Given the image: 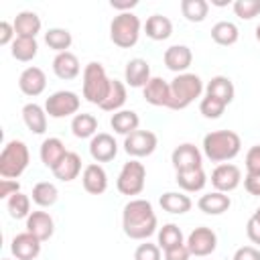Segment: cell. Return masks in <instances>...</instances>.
<instances>
[{
  "label": "cell",
  "mask_w": 260,
  "mask_h": 260,
  "mask_svg": "<svg viewBox=\"0 0 260 260\" xmlns=\"http://www.w3.org/2000/svg\"><path fill=\"white\" fill-rule=\"evenodd\" d=\"M156 213L146 199H130L122 209V230L130 240H148L156 232Z\"/></svg>",
  "instance_id": "6da1fadb"
},
{
  "label": "cell",
  "mask_w": 260,
  "mask_h": 260,
  "mask_svg": "<svg viewBox=\"0 0 260 260\" xmlns=\"http://www.w3.org/2000/svg\"><path fill=\"white\" fill-rule=\"evenodd\" d=\"M203 154L211 162H228L242 150V138L234 130H213L203 136Z\"/></svg>",
  "instance_id": "7a4b0ae2"
},
{
  "label": "cell",
  "mask_w": 260,
  "mask_h": 260,
  "mask_svg": "<svg viewBox=\"0 0 260 260\" xmlns=\"http://www.w3.org/2000/svg\"><path fill=\"white\" fill-rule=\"evenodd\" d=\"M203 81L199 75L195 73H179L175 75V79L171 81V102L169 108L171 110H185L189 108L197 98H201L203 93Z\"/></svg>",
  "instance_id": "3957f363"
},
{
  "label": "cell",
  "mask_w": 260,
  "mask_h": 260,
  "mask_svg": "<svg viewBox=\"0 0 260 260\" xmlns=\"http://www.w3.org/2000/svg\"><path fill=\"white\" fill-rule=\"evenodd\" d=\"M110 85H112V79L108 77V73H106V69H104L102 63L91 61V63H87L83 67L81 91H83V98L89 104L102 106V102L106 100V95L110 91Z\"/></svg>",
  "instance_id": "277c9868"
},
{
  "label": "cell",
  "mask_w": 260,
  "mask_h": 260,
  "mask_svg": "<svg viewBox=\"0 0 260 260\" xmlns=\"http://www.w3.org/2000/svg\"><path fill=\"white\" fill-rule=\"evenodd\" d=\"M30 162L28 146L22 140H8L0 152V177L2 179H18Z\"/></svg>",
  "instance_id": "5b68a950"
},
{
  "label": "cell",
  "mask_w": 260,
  "mask_h": 260,
  "mask_svg": "<svg viewBox=\"0 0 260 260\" xmlns=\"http://www.w3.org/2000/svg\"><path fill=\"white\" fill-rule=\"evenodd\" d=\"M140 18L134 12H118L110 22V41L120 49H130L140 37Z\"/></svg>",
  "instance_id": "8992f818"
},
{
  "label": "cell",
  "mask_w": 260,
  "mask_h": 260,
  "mask_svg": "<svg viewBox=\"0 0 260 260\" xmlns=\"http://www.w3.org/2000/svg\"><path fill=\"white\" fill-rule=\"evenodd\" d=\"M144 183H146V167L138 158H130L128 162L122 165V169L118 173L116 189L122 195L134 197V195H140L142 193Z\"/></svg>",
  "instance_id": "52a82bcc"
},
{
  "label": "cell",
  "mask_w": 260,
  "mask_h": 260,
  "mask_svg": "<svg viewBox=\"0 0 260 260\" xmlns=\"http://www.w3.org/2000/svg\"><path fill=\"white\" fill-rule=\"evenodd\" d=\"M79 106H81V98L69 89H59L45 100V112L49 118H55V120L79 114Z\"/></svg>",
  "instance_id": "ba28073f"
},
{
  "label": "cell",
  "mask_w": 260,
  "mask_h": 260,
  "mask_svg": "<svg viewBox=\"0 0 260 260\" xmlns=\"http://www.w3.org/2000/svg\"><path fill=\"white\" fill-rule=\"evenodd\" d=\"M158 146V138L150 130H136L124 138V152L132 158H144L150 156Z\"/></svg>",
  "instance_id": "9c48e42d"
},
{
  "label": "cell",
  "mask_w": 260,
  "mask_h": 260,
  "mask_svg": "<svg viewBox=\"0 0 260 260\" xmlns=\"http://www.w3.org/2000/svg\"><path fill=\"white\" fill-rule=\"evenodd\" d=\"M185 244H187L191 256L205 258V256H209V254L215 252V248H217V234L211 228H207V225H199V228H195L187 236V242Z\"/></svg>",
  "instance_id": "30bf717a"
},
{
  "label": "cell",
  "mask_w": 260,
  "mask_h": 260,
  "mask_svg": "<svg viewBox=\"0 0 260 260\" xmlns=\"http://www.w3.org/2000/svg\"><path fill=\"white\" fill-rule=\"evenodd\" d=\"M242 183V171L240 167L232 165V162H221L211 171V185L213 191H221V193H232L234 189H238Z\"/></svg>",
  "instance_id": "8fae6325"
},
{
  "label": "cell",
  "mask_w": 260,
  "mask_h": 260,
  "mask_svg": "<svg viewBox=\"0 0 260 260\" xmlns=\"http://www.w3.org/2000/svg\"><path fill=\"white\" fill-rule=\"evenodd\" d=\"M171 162L177 171H189V169H199L203 167V152L191 144V142H183L179 144L173 152H171Z\"/></svg>",
  "instance_id": "7c38bea8"
},
{
  "label": "cell",
  "mask_w": 260,
  "mask_h": 260,
  "mask_svg": "<svg viewBox=\"0 0 260 260\" xmlns=\"http://www.w3.org/2000/svg\"><path fill=\"white\" fill-rule=\"evenodd\" d=\"M10 252L16 260H37V256L41 254V240L24 230L12 238Z\"/></svg>",
  "instance_id": "4fadbf2b"
},
{
  "label": "cell",
  "mask_w": 260,
  "mask_h": 260,
  "mask_svg": "<svg viewBox=\"0 0 260 260\" xmlns=\"http://www.w3.org/2000/svg\"><path fill=\"white\" fill-rule=\"evenodd\" d=\"M89 154L95 162H110L118 154V142L108 132H98L89 140Z\"/></svg>",
  "instance_id": "5bb4252c"
},
{
  "label": "cell",
  "mask_w": 260,
  "mask_h": 260,
  "mask_svg": "<svg viewBox=\"0 0 260 260\" xmlns=\"http://www.w3.org/2000/svg\"><path fill=\"white\" fill-rule=\"evenodd\" d=\"M81 185L89 195H102L108 189V173L100 162H89L83 167Z\"/></svg>",
  "instance_id": "9a60e30c"
},
{
  "label": "cell",
  "mask_w": 260,
  "mask_h": 260,
  "mask_svg": "<svg viewBox=\"0 0 260 260\" xmlns=\"http://www.w3.org/2000/svg\"><path fill=\"white\" fill-rule=\"evenodd\" d=\"M47 87V75L41 67H26L20 75H18V89L28 95V98H37L45 91Z\"/></svg>",
  "instance_id": "2e32d148"
},
{
  "label": "cell",
  "mask_w": 260,
  "mask_h": 260,
  "mask_svg": "<svg viewBox=\"0 0 260 260\" xmlns=\"http://www.w3.org/2000/svg\"><path fill=\"white\" fill-rule=\"evenodd\" d=\"M142 98L146 104L156 108H169L171 102V83L162 77H150V81L142 87Z\"/></svg>",
  "instance_id": "e0dca14e"
},
{
  "label": "cell",
  "mask_w": 260,
  "mask_h": 260,
  "mask_svg": "<svg viewBox=\"0 0 260 260\" xmlns=\"http://www.w3.org/2000/svg\"><path fill=\"white\" fill-rule=\"evenodd\" d=\"M162 61H165L169 71H173L177 75L179 73H187V69L193 63V53H191V49L187 45H171L165 51Z\"/></svg>",
  "instance_id": "ac0fdd59"
},
{
  "label": "cell",
  "mask_w": 260,
  "mask_h": 260,
  "mask_svg": "<svg viewBox=\"0 0 260 260\" xmlns=\"http://www.w3.org/2000/svg\"><path fill=\"white\" fill-rule=\"evenodd\" d=\"M150 65L142 57H134L124 67V81L130 87H144L150 81Z\"/></svg>",
  "instance_id": "d6986e66"
},
{
  "label": "cell",
  "mask_w": 260,
  "mask_h": 260,
  "mask_svg": "<svg viewBox=\"0 0 260 260\" xmlns=\"http://www.w3.org/2000/svg\"><path fill=\"white\" fill-rule=\"evenodd\" d=\"M69 150L65 148V144H63V140L61 138H55V136H51V138H45L43 142H41V148H39V156H41V162L47 167V169H55L63 158H65V154H67Z\"/></svg>",
  "instance_id": "ffe728a7"
},
{
  "label": "cell",
  "mask_w": 260,
  "mask_h": 260,
  "mask_svg": "<svg viewBox=\"0 0 260 260\" xmlns=\"http://www.w3.org/2000/svg\"><path fill=\"white\" fill-rule=\"evenodd\" d=\"M26 232H30L41 242H47L55 234V221L47 211H32L26 217Z\"/></svg>",
  "instance_id": "44dd1931"
},
{
  "label": "cell",
  "mask_w": 260,
  "mask_h": 260,
  "mask_svg": "<svg viewBox=\"0 0 260 260\" xmlns=\"http://www.w3.org/2000/svg\"><path fill=\"white\" fill-rule=\"evenodd\" d=\"M81 71V65H79V59L77 55H73L71 51H65V53H57L55 59H53V73L63 79V81H71L79 75Z\"/></svg>",
  "instance_id": "7402d4cb"
},
{
  "label": "cell",
  "mask_w": 260,
  "mask_h": 260,
  "mask_svg": "<svg viewBox=\"0 0 260 260\" xmlns=\"http://www.w3.org/2000/svg\"><path fill=\"white\" fill-rule=\"evenodd\" d=\"M197 207H199V211H203L205 215H221V213H225V211L232 207V199H230L228 193L211 191V193H205V195L199 197Z\"/></svg>",
  "instance_id": "603a6c76"
},
{
  "label": "cell",
  "mask_w": 260,
  "mask_h": 260,
  "mask_svg": "<svg viewBox=\"0 0 260 260\" xmlns=\"http://www.w3.org/2000/svg\"><path fill=\"white\" fill-rule=\"evenodd\" d=\"M175 181L183 189V193H199L207 185V175H205L203 167L189 169V171H177L175 173Z\"/></svg>",
  "instance_id": "cb8c5ba5"
},
{
  "label": "cell",
  "mask_w": 260,
  "mask_h": 260,
  "mask_svg": "<svg viewBox=\"0 0 260 260\" xmlns=\"http://www.w3.org/2000/svg\"><path fill=\"white\" fill-rule=\"evenodd\" d=\"M205 95H211L215 100H219L221 104H232L234 102V95H236V87L232 83L230 77L225 75H215L209 79V83L205 85Z\"/></svg>",
  "instance_id": "d4e9b609"
},
{
  "label": "cell",
  "mask_w": 260,
  "mask_h": 260,
  "mask_svg": "<svg viewBox=\"0 0 260 260\" xmlns=\"http://www.w3.org/2000/svg\"><path fill=\"white\" fill-rule=\"evenodd\" d=\"M14 30H16V37H28V39H37V35L41 32V18L37 12L32 10H22L14 16Z\"/></svg>",
  "instance_id": "484cf974"
},
{
  "label": "cell",
  "mask_w": 260,
  "mask_h": 260,
  "mask_svg": "<svg viewBox=\"0 0 260 260\" xmlns=\"http://www.w3.org/2000/svg\"><path fill=\"white\" fill-rule=\"evenodd\" d=\"M158 203H160V207L165 211H169L173 215H183L193 207L191 197L187 193H183V191H167V193L160 195Z\"/></svg>",
  "instance_id": "4316f807"
},
{
  "label": "cell",
  "mask_w": 260,
  "mask_h": 260,
  "mask_svg": "<svg viewBox=\"0 0 260 260\" xmlns=\"http://www.w3.org/2000/svg\"><path fill=\"white\" fill-rule=\"evenodd\" d=\"M79 173H83L81 171V156L77 154V152H67L65 154V158L53 169V175H55V179H59V181H63V183H71V181H75L77 177H79Z\"/></svg>",
  "instance_id": "83f0119b"
},
{
  "label": "cell",
  "mask_w": 260,
  "mask_h": 260,
  "mask_svg": "<svg viewBox=\"0 0 260 260\" xmlns=\"http://www.w3.org/2000/svg\"><path fill=\"white\" fill-rule=\"evenodd\" d=\"M22 122L32 134H45L47 130V112L39 104L30 102L22 108Z\"/></svg>",
  "instance_id": "f1b7e54d"
},
{
  "label": "cell",
  "mask_w": 260,
  "mask_h": 260,
  "mask_svg": "<svg viewBox=\"0 0 260 260\" xmlns=\"http://www.w3.org/2000/svg\"><path fill=\"white\" fill-rule=\"evenodd\" d=\"M110 126H112V130H114L116 134H122V136L126 138L128 134H132V132L138 130L140 118H138V114H136L134 110H120V112L112 114Z\"/></svg>",
  "instance_id": "f546056e"
},
{
  "label": "cell",
  "mask_w": 260,
  "mask_h": 260,
  "mask_svg": "<svg viewBox=\"0 0 260 260\" xmlns=\"http://www.w3.org/2000/svg\"><path fill=\"white\" fill-rule=\"evenodd\" d=\"M144 32L152 41H167L173 35V22L162 14H152L146 18Z\"/></svg>",
  "instance_id": "4dcf8cb0"
},
{
  "label": "cell",
  "mask_w": 260,
  "mask_h": 260,
  "mask_svg": "<svg viewBox=\"0 0 260 260\" xmlns=\"http://www.w3.org/2000/svg\"><path fill=\"white\" fill-rule=\"evenodd\" d=\"M71 134L75 138H81V140L83 138L91 140L98 134V118L93 114H85V112L75 114L71 118Z\"/></svg>",
  "instance_id": "1f68e13d"
},
{
  "label": "cell",
  "mask_w": 260,
  "mask_h": 260,
  "mask_svg": "<svg viewBox=\"0 0 260 260\" xmlns=\"http://www.w3.org/2000/svg\"><path fill=\"white\" fill-rule=\"evenodd\" d=\"M211 39H213V43H217L221 47H232L238 43L240 30L232 20H219L211 26Z\"/></svg>",
  "instance_id": "d6a6232c"
},
{
  "label": "cell",
  "mask_w": 260,
  "mask_h": 260,
  "mask_svg": "<svg viewBox=\"0 0 260 260\" xmlns=\"http://www.w3.org/2000/svg\"><path fill=\"white\" fill-rule=\"evenodd\" d=\"M126 98H128V91H126V83L120 81V79H112V85H110V91L106 95V100L102 102V110L104 112H120L122 106L126 104Z\"/></svg>",
  "instance_id": "836d02e7"
},
{
  "label": "cell",
  "mask_w": 260,
  "mask_h": 260,
  "mask_svg": "<svg viewBox=\"0 0 260 260\" xmlns=\"http://www.w3.org/2000/svg\"><path fill=\"white\" fill-rule=\"evenodd\" d=\"M39 53V43L37 39H28V37H16L14 43L10 45V55L20 61V63H28L37 57Z\"/></svg>",
  "instance_id": "e575fe53"
},
{
  "label": "cell",
  "mask_w": 260,
  "mask_h": 260,
  "mask_svg": "<svg viewBox=\"0 0 260 260\" xmlns=\"http://www.w3.org/2000/svg\"><path fill=\"white\" fill-rule=\"evenodd\" d=\"M45 43L49 49H53L55 53H65L69 51L71 43H73V37L67 28H61V26H53L45 32Z\"/></svg>",
  "instance_id": "d590c367"
},
{
  "label": "cell",
  "mask_w": 260,
  "mask_h": 260,
  "mask_svg": "<svg viewBox=\"0 0 260 260\" xmlns=\"http://www.w3.org/2000/svg\"><path fill=\"white\" fill-rule=\"evenodd\" d=\"M30 199H32L39 207H51V205L57 203V199H59V191H57V187H55L53 183H49V181H41V183H37V185L32 187Z\"/></svg>",
  "instance_id": "8d00e7d4"
},
{
  "label": "cell",
  "mask_w": 260,
  "mask_h": 260,
  "mask_svg": "<svg viewBox=\"0 0 260 260\" xmlns=\"http://www.w3.org/2000/svg\"><path fill=\"white\" fill-rule=\"evenodd\" d=\"M6 209H8V215L12 219H26L32 213L30 211V197L24 195L22 191H18L6 199Z\"/></svg>",
  "instance_id": "74e56055"
},
{
  "label": "cell",
  "mask_w": 260,
  "mask_h": 260,
  "mask_svg": "<svg viewBox=\"0 0 260 260\" xmlns=\"http://www.w3.org/2000/svg\"><path fill=\"white\" fill-rule=\"evenodd\" d=\"M158 248L165 252V250H171L179 244H185L183 240V232L177 223H165L160 230H158Z\"/></svg>",
  "instance_id": "f35d334b"
},
{
  "label": "cell",
  "mask_w": 260,
  "mask_h": 260,
  "mask_svg": "<svg viewBox=\"0 0 260 260\" xmlns=\"http://www.w3.org/2000/svg\"><path fill=\"white\" fill-rule=\"evenodd\" d=\"M181 12L189 22H203L209 12V4L205 0H181Z\"/></svg>",
  "instance_id": "ab89813d"
},
{
  "label": "cell",
  "mask_w": 260,
  "mask_h": 260,
  "mask_svg": "<svg viewBox=\"0 0 260 260\" xmlns=\"http://www.w3.org/2000/svg\"><path fill=\"white\" fill-rule=\"evenodd\" d=\"M225 104H221L219 100H215V98H211V95H203L201 98V102H199V112H201V116L203 118H207V120H217L223 112H225Z\"/></svg>",
  "instance_id": "60d3db41"
},
{
  "label": "cell",
  "mask_w": 260,
  "mask_h": 260,
  "mask_svg": "<svg viewBox=\"0 0 260 260\" xmlns=\"http://www.w3.org/2000/svg\"><path fill=\"white\" fill-rule=\"evenodd\" d=\"M234 14L242 20H252L254 16L260 14V0H236Z\"/></svg>",
  "instance_id": "b9f144b4"
},
{
  "label": "cell",
  "mask_w": 260,
  "mask_h": 260,
  "mask_svg": "<svg viewBox=\"0 0 260 260\" xmlns=\"http://www.w3.org/2000/svg\"><path fill=\"white\" fill-rule=\"evenodd\" d=\"M134 260H162V250L158 244L144 242L134 250Z\"/></svg>",
  "instance_id": "7bdbcfd3"
},
{
  "label": "cell",
  "mask_w": 260,
  "mask_h": 260,
  "mask_svg": "<svg viewBox=\"0 0 260 260\" xmlns=\"http://www.w3.org/2000/svg\"><path fill=\"white\" fill-rule=\"evenodd\" d=\"M246 173L248 175H260V144H254L246 152Z\"/></svg>",
  "instance_id": "ee69618b"
},
{
  "label": "cell",
  "mask_w": 260,
  "mask_h": 260,
  "mask_svg": "<svg viewBox=\"0 0 260 260\" xmlns=\"http://www.w3.org/2000/svg\"><path fill=\"white\" fill-rule=\"evenodd\" d=\"M162 256H165V260H189L191 252H189L187 244H179V246H175L171 250H165Z\"/></svg>",
  "instance_id": "f6af8a7d"
},
{
  "label": "cell",
  "mask_w": 260,
  "mask_h": 260,
  "mask_svg": "<svg viewBox=\"0 0 260 260\" xmlns=\"http://www.w3.org/2000/svg\"><path fill=\"white\" fill-rule=\"evenodd\" d=\"M16 39V30H14V24L8 22V20H2L0 22V45H12Z\"/></svg>",
  "instance_id": "bcb514c9"
},
{
  "label": "cell",
  "mask_w": 260,
  "mask_h": 260,
  "mask_svg": "<svg viewBox=\"0 0 260 260\" xmlns=\"http://www.w3.org/2000/svg\"><path fill=\"white\" fill-rule=\"evenodd\" d=\"M20 191V183L16 179H0V199H8Z\"/></svg>",
  "instance_id": "7dc6e473"
},
{
  "label": "cell",
  "mask_w": 260,
  "mask_h": 260,
  "mask_svg": "<svg viewBox=\"0 0 260 260\" xmlns=\"http://www.w3.org/2000/svg\"><path fill=\"white\" fill-rule=\"evenodd\" d=\"M232 260H260V250L254 246H242L234 252Z\"/></svg>",
  "instance_id": "c3c4849f"
},
{
  "label": "cell",
  "mask_w": 260,
  "mask_h": 260,
  "mask_svg": "<svg viewBox=\"0 0 260 260\" xmlns=\"http://www.w3.org/2000/svg\"><path fill=\"white\" fill-rule=\"evenodd\" d=\"M246 236H248V240L252 244L260 246V221H256L254 217H250L248 223H246Z\"/></svg>",
  "instance_id": "681fc988"
},
{
  "label": "cell",
  "mask_w": 260,
  "mask_h": 260,
  "mask_svg": "<svg viewBox=\"0 0 260 260\" xmlns=\"http://www.w3.org/2000/svg\"><path fill=\"white\" fill-rule=\"evenodd\" d=\"M244 187H246V191H248L250 195L260 197V175H248V173H246V177H244Z\"/></svg>",
  "instance_id": "f907efd6"
},
{
  "label": "cell",
  "mask_w": 260,
  "mask_h": 260,
  "mask_svg": "<svg viewBox=\"0 0 260 260\" xmlns=\"http://www.w3.org/2000/svg\"><path fill=\"white\" fill-rule=\"evenodd\" d=\"M138 2L136 0H124V2H120V0H112L110 2V6L114 8V10H120V12H130V8H134Z\"/></svg>",
  "instance_id": "816d5d0a"
},
{
  "label": "cell",
  "mask_w": 260,
  "mask_h": 260,
  "mask_svg": "<svg viewBox=\"0 0 260 260\" xmlns=\"http://www.w3.org/2000/svg\"><path fill=\"white\" fill-rule=\"evenodd\" d=\"M252 217H254V219H256V221H260V207H258V209H256V211H254V213H252Z\"/></svg>",
  "instance_id": "f5cc1de1"
},
{
  "label": "cell",
  "mask_w": 260,
  "mask_h": 260,
  "mask_svg": "<svg viewBox=\"0 0 260 260\" xmlns=\"http://www.w3.org/2000/svg\"><path fill=\"white\" fill-rule=\"evenodd\" d=\"M256 41H258V43H260V24H258V26H256Z\"/></svg>",
  "instance_id": "db71d44e"
},
{
  "label": "cell",
  "mask_w": 260,
  "mask_h": 260,
  "mask_svg": "<svg viewBox=\"0 0 260 260\" xmlns=\"http://www.w3.org/2000/svg\"><path fill=\"white\" fill-rule=\"evenodd\" d=\"M4 260H10V258H4Z\"/></svg>",
  "instance_id": "11a10c76"
}]
</instances>
